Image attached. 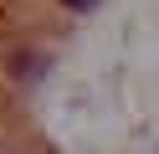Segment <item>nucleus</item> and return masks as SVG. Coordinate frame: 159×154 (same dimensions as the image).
<instances>
[{
  "label": "nucleus",
  "instance_id": "obj_1",
  "mask_svg": "<svg viewBox=\"0 0 159 154\" xmlns=\"http://www.w3.org/2000/svg\"><path fill=\"white\" fill-rule=\"evenodd\" d=\"M62 5H67V10H93L98 0H62Z\"/></svg>",
  "mask_w": 159,
  "mask_h": 154
}]
</instances>
